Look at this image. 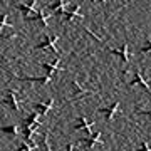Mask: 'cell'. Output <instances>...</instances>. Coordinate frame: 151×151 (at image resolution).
<instances>
[{
  "label": "cell",
  "instance_id": "obj_1",
  "mask_svg": "<svg viewBox=\"0 0 151 151\" xmlns=\"http://www.w3.org/2000/svg\"><path fill=\"white\" fill-rule=\"evenodd\" d=\"M2 104H7L10 106L12 111L19 113L20 111V106H19V92L17 91H4L2 92Z\"/></svg>",
  "mask_w": 151,
  "mask_h": 151
},
{
  "label": "cell",
  "instance_id": "obj_2",
  "mask_svg": "<svg viewBox=\"0 0 151 151\" xmlns=\"http://www.w3.org/2000/svg\"><path fill=\"white\" fill-rule=\"evenodd\" d=\"M55 42H57V37H49V35H45L42 42L35 45V49H50L54 54L59 55V50H57V45H55Z\"/></svg>",
  "mask_w": 151,
  "mask_h": 151
},
{
  "label": "cell",
  "instance_id": "obj_3",
  "mask_svg": "<svg viewBox=\"0 0 151 151\" xmlns=\"http://www.w3.org/2000/svg\"><path fill=\"white\" fill-rule=\"evenodd\" d=\"M35 4H37V2L34 0V2H29V4H19V5H17V9L22 12V17H24L25 20H29V19L34 15V9H35Z\"/></svg>",
  "mask_w": 151,
  "mask_h": 151
},
{
  "label": "cell",
  "instance_id": "obj_4",
  "mask_svg": "<svg viewBox=\"0 0 151 151\" xmlns=\"http://www.w3.org/2000/svg\"><path fill=\"white\" fill-rule=\"evenodd\" d=\"M81 145H86L87 150H92V146L96 145V143H101L103 145V139H101V133H92L91 136H87V138H81L79 141Z\"/></svg>",
  "mask_w": 151,
  "mask_h": 151
},
{
  "label": "cell",
  "instance_id": "obj_5",
  "mask_svg": "<svg viewBox=\"0 0 151 151\" xmlns=\"http://www.w3.org/2000/svg\"><path fill=\"white\" fill-rule=\"evenodd\" d=\"M119 109V103L116 101V103L111 104V108H104V109H99V113L104 116V119H106V123H111L114 118V113Z\"/></svg>",
  "mask_w": 151,
  "mask_h": 151
},
{
  "label": "cell",
  "instance_id": "obj_6",
  "mask_svg": "<svg viewBox=\"0 0 151 151\" xmlns=\"http://www.w3.org/2000/svg\"><path fill=\"white\" fill-rule=\"evenodd\" d=\"M64 15H65V19H64L65 22H70L74 17H77V19H84V15H81V14H79V4H74L72 7H69V9L65 10Z\"/></svg>",
  "mask_w": 151,
  "mask_h": 151
},
{
  "label": "cell",
  "instance_id": "obj_7",
  "mask_svg": "<svg viewBox=\"0 0 151 151\" xmlns=\"http://www.w3.org/2000/svg\"><path fill=\"white\" fill-rule=\"evenodd\" d=\"M67 4L65 0H59V2H52V4H49V9L50 10H54V15L55 17H60V15H64L65 10H64V5Z\"/></svg>",
  "mask_w": 151,
  "mask_h": 151
},
{
  "label": "cell",
  "instance_id": "obj_8",
  "mask_svg": "<svg viewBox=\"0 0 151 151\" xmlns=\"http://www.w3.org/2000/svg\"><path fill=\"white\" fill-rule=\"evenodd\" d=\"M133 86H141L143 89H146L148 92H151V86L145 81V79H143V76H141L139 72H136V74H134V79L129 82V87H133Z\"/></svg>",
  "mask_w": 151,
  "mask_h": 151
},
{
  "label": "cell",
  "instance_id": "obj_9",
  "mask_svg": "<svg viewBox=\"0 0 151 151\" xmlns=\"http://www.w3.org/2000/svg\"><path fill=\"white\" fill-rule=\"evenodd\" d=\"M91 126H92V123L86 121L84 118H77V121H76V126H74V129H84V131H86V134H87V136H91V134H92Z\"/></svg>",
  "mask_w": 151,
  "mask_h": 151
},
{
  "label": "cell",
  "instance_id": "obj_10",
  "mask_svg": "<svg viewBox=\"0 0 151 151\" xmlns=\"http://www.w3.org/2000/svg\"><path fill=\"white\" fill-rule=\"evenodd\" d=\"M40 67H42L45 72H47L49 77H52V74H55V70H60L59 67V59L55 60L54 64H47V62H40Z\"/></svg>",
  "mask_w": 151,
  "mask_h": 151
},
{
  "label": "cell",
  "instance_id": "obj_11",
  "mask_svg": "<svg viewBox=\"0 0 151 151\" xmlns=\"http://www.w3.org/2000/svg\"><path fill=\"white\" fill-rule=\"evenodd\" d=\"M52 104H54V99H49L45 104H34V109H35V113L39 114H47L50 109H52Z\"/></svg>",
  "mask_w": 151,
  "mask_h": 151
},
{
  "label": "cell",
  "instance_id": "obj_12",
  "mask_svg": "<svg viewBox=\"0 0 151 151\" xmlns=\"http://www.w3.org/2000/svg\"><path fill=\"white\" fill-rule=\"evenodd\" d=\"M111 54H113V55H119V57H121V60L126 64V62L129 60V55H128V44H123L119 50H111Z\"/></svg>",
  "mask_w": 151,
  "mask_h": 151
},
{
  "label": "cell",
  "instance_id": "obj_13",
  "mask_svg": "<svg viewBox=\"0 0 151 151\" xmlns=\"http://www.w3.org/2000/svg\"><path fill=\"white\" fill-rule=\"evenodd\" d=\"M29 20H35V22H39L42 27H47V17H45V14H44L42 10H37Z\"/></svg>",
  "mask_w": 151,
  "mask_h": 151
},
{
  "label": "cell",
  "instance_id": "obj_14",
  "mask_svg": "<svg viewBox=\"0 0 151 151\" xmlns=\"http://www.w3.org/2000/svg\"><path fill=\"white\" fill-rule=\"evenodd\" d=\"M24 131V126L22 124H12V126H5V128H2V133H10V134H19Z\"/></svg>",
  "mask_w": 151,
  "mask_h": 151
},
{
  "label": "cell",
  "instance_id": "obj_15",
  "mask_svg": "<svg viewBox=\"0 0 151 151\" xmlns=\"http://www.w3.org/2000/svg\"><path fill=\"white\" fill-rule=\"evenodd\" d=\"M70 84H72V89H74V94H76V96H84V94H92V92L86 91L84 87H81V86H79V82L72 81Z\"/></svg>",
  "mask_w": 151,
  "mask_h": 151
},
{
  "label": "cell",
  "instance_id": "obj_16",
  "mask_svg": "<svg viewBox=\"0 0 151 151\" xmlns=\"http://www.w3.org/2000/svg\"><path fill=\"white\" fill-rule=\"evenodd\" d=\"M22 81H29V82H44V84H49L52 81V77L49 76H44V77H27V79H22Z\"/></svg>",
  "mask_w": 151,
  "mask_h": 151
},
{
  "label": "cell",
  "instance_id": "obj_17",
  "mask_svg": "<svg viewBox=\"0 0 151 151\" xmlns=\"http://www.w3.org/2000/svg\"><path fill=\"white\" fill-rule=\"evenodd\" d=\"M141 50H143V52H151V39H148V40H146V45L141 49Z\"/></svg>",
  "mask_w": 151,
  "mask_h": 151
},
{
  "label": "cell",
  "instance_id": "obj_18",
  "mask_svg": "<svg viewBox=\"0 0 151 151\" xmlns=\"http://www.w3.org/2000/svg\"><path fill=\"white\" fill-rule=\"evenodd\" d=\"M19 151H30V146H29L27 143L24 141V143H22V145L19 146Z\"/></svg>",
  "mask_w": 151,
  "mask_h": 151
},
{
  "label": "cell",
  "instance_id": "obj_19",
  "mask_svg": "<svg viewBox=\"0 0 151 151\" xmlns=\"http://www.w3.org/2000/svg\"><path fill=\"white\" fill-rule=\"evenodd\" d=\"M138 151H151V148L148 146V143H146V141H143V145H141V148Z\"/></svg>",
  "mask_w": 151,
  "mask_h": 151
},
{
  "label": "cell",
  "instance_id": "obj_20",
  "mask_svg": "<svg viewBox=\"0 0 151 151\" xmlns=\"http://www.w3.org/2000/svg\"><path fill=\"white\" fill-rule=\"evenodd\" d=\"M4 27H10V25L7 24V15H2V29Z\"/></svg>",
  "mask_w": 151,
  "mask_h": 151
},
{
  "label": "cell",
  "instance_id": "obj_21",
  "mask_svg": "<svg viewBox=\"0 0 151 151\" xmlns=\"http://www.w3.org/2000/svg\"><path fill=\"white\" fill-rule=\"evenodd\" d=\"M65 151H76V150H74V146H72V145L69 143V145L65 146Z\"/></svg>",
  "mask_w": 151,
  "mask_h": 151
},
{
  "label": "cell",
  "instance_id": "obj_22",
  "mask_svg": "<svg viewBox=\"0 0 151 151\" xmlns=\"http://www.w3.org/2000/svg\"><path fill=\"white\" fill-rule=\"evenodd\" d=\"M141 114H148V116H151V111H139Z\"/></svg>",
  "mask_w": 151,
  "mask_h": 151
}]
</instances>
